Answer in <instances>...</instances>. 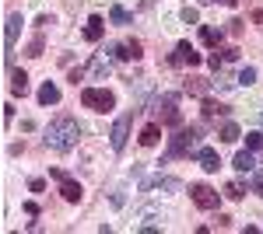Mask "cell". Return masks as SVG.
Masks as SVG:
<instances>
[{
	"label": "cell",
	"instance_id": "cell-24",
	"mask_svg": "<svg viewBox=\"0 0 263 234\" xmlns=\"http://www.w3.org/2000/svg\"><path fill=\"white\" fill-rule=\"evenodd\" d=\"M253 80H256V67H242V70H239V77H235V84H242V88H249Z\"/></svg>",
	"mask_w": 263,
	"mask_h": 234
},
{
	"label": "cell",
	"instance_id": "cell-6",
	"mask_svg": "<svg viewBox=\"0 0 263 234\" xmlns=\"http://www.w3.org/2000/svg\"><path fill=\"white\" fill-rule=\"evenodd\" d=\"M21 14H7V21H4V56L11 59V49H14V42H18V32H21Z\"/></svg>",
	"mask_w": 263,
	"mask_h": 234
},
{
	"label": "cell",
	"instance_id": "cell-18",
	"mask_svg": "<svg viewBox=\"0 0 263 234\" xmlns=\"http://www.w3.org/2000/svg\"><path fill=\"white\" fill-rule=\"evenodd\" d=\"M200 42L218 49V46H221V32H218V28H211V25H203V28H200Z\"/></svg>",
	"mask_w": 263,
	"mask_h": 234
},
{
	"label": "cell",
	"instance_id": "cell-33",
	"mask_svg": "<svg viewBox=\"0 0 263 234\" xmlns=\"http://www.w3.org/2000/svg\"><path fill=\"white\" fill-rule=\"evenodd\" d=\"M200 4H224V7H235L239 0H200Z\"/></svg>",
	"mask_w": 263,
	"mask_h": 234
},
{
	"label": "cell",
	"instance_id": "cell-20",
	"mask_svg": "<svg viewBox=\"0 0 263 234\" xmlns=\"http://www.w3.org/2000/svg\"><path fill=\"white\" fill-rule=\"evenodd\" d=\"M214 116H228V105H218V101H203V119H214Z\"/></svg>",
	"mask_w": 263,
	"mask_h": 234
},
{
	"label": "cell",
	"instance_id": "cell-22",
	"mask_svg": "<svg viewBox=\"0 0 263 234\" xmlns=\"http://www.w3.org/2000/svg\"><path fill=\"white\" fill-rule=\"evenodd\" d=\"M207 88H211V84H207L203 77H190L186 80V91H190V95H207Z\"/></svg>",
	"mask_w": 263,
	"mask_h": 234
},
{
	"label": "cell",
	"instance_id": "cell-7",
	"mask_svg": "<svg viewBox=\"0 0 263 234\" xmlns=\"http://www.w3.org/2000/svg\"><path fill=\"white\" fill-rule=\"evenodd\" d=\"M126 137H130V116H120L112 122V133H109L112 151H123V147H126Z\"/></svg>",
	"mask_w": 263,
	"mask_h": 234
},
{
	"label": "cell",
	"instance_id": "cell-14",
	"mask_svg": "<svg viewBox=\"0 0 263 234\" xmlns=\"http://www.w3.org/2000/svg\"><path fill=\"white\" fill-rule=\"evenodd\" d=\"M235 168L253 175V172H256V151H249V147H246V151H239V154H235Z\"/></svg>",
	"mask_w": 263,
	"mask_h": 234
},
{
	"label": "cell",
	"instance_id": "cell-9",
	"mask_svg": "<svg viewBox=\"0 0 263 234\" xmlns=\"http://www.w3.org/2000/svg\"><path fill=\"white\" fill-rule=\"evenodd\" d=\"M193 154H197V161H200L203 172H218V168H221V157H218V151H214V147H197Z\"/></svg>",
	"mask_w": 263,
	"mask_h": 234
},
{
	"label": "cell",
	"instance_id": "cell-23",
	"mask_svg": "<svg viewBox=\"0 0 263 234\" xmlns=\"http://www.w3.org/2000/svg\"><path fill=\"white\" fill-rule=\"evenodd\" d=\"M91 74H95V77H109V59H102V56H95L91 59Z\"/></svg>",
	"mask_w": 263,
	"mask_h": 234
},
{
	"label": "cell",
	"instance_id": "cell-3",
	"mask_svg": "<svg viewBox=\"0 0 263 234\" xmlns=\"http://www.w3.org/2000/svg\"><path fill=\"white\" fill-rule=\"evenodd\" d=\"M179 95H162L155 98V116L162 119L165 126H182V116H179Z\"/></svg>",
	"mask_w": 263,
	"mask_h": 234
},
{
	"label": "cell",
	"instance_id": "cell-2",
	"mask_svg": "<svg viewBox=\"0 0 263 234\" xmlns=\"http://www.w3.org/2000/svg\"><path fill=\"white\" fill-rule=\"evenodd\" d=\"M81 105L91 112H112L116 109V95L105 91V88H84L81 91Z\"/></svg>",
	"mask_w": 263,
	"mask_h": 234
},
{
	"label": "cell",
	"instance_id": "cell-17",
	"mask_svg": "<svg viewBox=\"0 0 263 234\" xmlns=\"http://www.w3.org/2000/svg\"><path fill=\"white\" fill-rule=\"evenodd\" d=\"M11 91L14 95H28V74L25 70H14L11 74Z\"/></svg>",
	"mask_w": 263,
	"mask_h": 234
},
{
	"label": "cell",
	"instance_id": "cell-1",
	"mask_svg": "<svg viewBox=\"0 0 263 234\" xmlns=\"http://www.w3.org/2000/svg\"><path fill=\"white\" fill-rule=\"evenodd\" d=\"M46 147L49 151H74L78 147V140H81V122L74 116H60V119H53L49 126H46Z\"/></svg>",
	"mask_w": 263,
	"mask_h": 234
},
{
	"label": "cell",
	"instance_id": "cell-13",
	"mask_svg": "<svg viewBox=\"0 0 263 234\" xmlns=\"http://www.w3.org/2000/svg\"><path fill=\"white\" fill-rule=\"evenodd\" d=\"M137 140H141V147H155V143L162 140V126H158V122H147Z\"/></svg>",
	"mask_w": 263,
	"mask_h": 234
},
{
	"label": "cell",
	"instance_id": "cell-4",
	"mask_svg": "<svg viewBox=\"0 0 263 234\" xmlns=\"http://www.w3.org/2000/svg\"><path fill=\"white\" fill-rule=\"evenodd\" d=\"M197 143V130H179L168 137V157H186Z\"/></svg>",
	"mask_w": 263,
	"mask_h": 234
},
{
	"label": "cell",
	"instance_id": "cell-19",
	"mask_svg": "<svg viewBox=\"0 0 263 234\" xmlns=\"http://www.w3.org/2000/svg\"><path fill=\"white\" fill-rule=\"evenodd\" d=\"M218 137H221L224 143H235V140L242 137V130H239V126H235V122H224L221 130H218Z\"/></svg>",
	"mask_w": 263,
	"mask_h": 234
},
{
	"label": "cell",
	"instance_id": "cell-16",
	"mask_svg": "<svg viewBox=\"0 0 263 234\" xmlns=\"http://www.w3.org/2000/svg\"><path fill=\"white\" fill-rule=\"evenodd\" d=\"M57 101H60V88L53 80H46L39 88V105H57Z\"/></svg>",
	"mask_w": 263,
	"mask_h": 234
},
{
	"label": "cell",
	"instance_id": "cell-27",
	"mask_svg": "<svg viewBox=\"0 0 263 234\" xmlns=\"http://www.w3.org/2000/svg\"><path fill=\"white\" fill-rule=\"evenodd\" d=\"M224 196H228V199H242L246 189L239 185V182H228V185H224Z\"/></svg>",
	"mask_w": 263,
	"mask_h": 234
},
{
	"label": "cell",
	"instance_id": "cell-15",
	"mask_svg": "<svg viewBox=\"0 0 263 234\" xmlns=\"http://www.w3.org/2000/svg\"><path fill=\"white\" fill-rule=\"evenodd\" d=\"M102 35H105V21L95 14V18H88V25H84V39L88 42H99Z\"/></svg>",
	"mask_w": 263,
	"mask_h": 234
},
{
	"label": "cell",
	"instance_id": "cell-31",
	"mask_svg": "<svg viewBox=\"0 0 263 234\" xmlns=\"http://www.w3.org/2000/svg\"><path fill=\"white\" fill-rule=\"evenodd\" d=\"M221 56L224 59H239V49H235V46H228V49H221Z\"/></svg>",
	"mask_w": 263,
	"mask_h": 234
},
{
	"label": "cell",
	"instance_id": "cell-26",
	"mask_svg": "<svg viewBox=\"0 0 263 234\" xmlns=\"http://www.w3.org/2000/svg\"><path fill=\"white\" fill-rule=\"evenodd\" d=\"M179 18L186 21V25H197V21H200V11H197V7H190V4H186V7H182V11H179Z\"/></svg>",
	"mask_w": 263,
	"mask_h": 234
},
{
	"label": "cell",
	"instance_id": "cell-32",
	"mask_svg": "<svg viewBox=\"0 0 263 234\" xmlns=\"http://www.w3.org/2000/svg\"><path fill=\"white\" fill-rule=\"evenodd\" d=\"M207 63H211V67L218 70V67H221V63H224V56H218V53H211V56H207Z\"/></svg>",
	"mask_w": 263,
	"mask_h": 234
},
{
	"label": "cell",
	"instance_id": "cell-21",
	"mask_svg": "<svg viewBox=\"0 0 263 234\" xmlns=\"http://www.w3.org/2000/svg\"><path fill=\"white\" fill-rule=\"evenodd\" d=\"M109 21H112V25H130V11H126V7H120V4H116V7H112V11H109Z\"/></svg>",
	"mask_w": 263,
	"mask_h": 234
},
{
	"label": "cell",
	"instance_id": "cell-30",
	"mask_svg": "<svg viewBox=\"0 0 263 234\" xmlns=\"http://www.w3.org/2000/svg\"><path fill=\"white\" fill-rule=\"evenodd\" d=\"M28 189H32V193H42V189H46V182H42V178H32V182H28Z\"/></svg>",
	"mask_w": 263,
	"mask_h": 234
},
{
	"label": "cell",
	"instance_id": "cell-25",
	"mask_svg": "<svg viewBox=\"0 0 263 234\" xmlns=\"http://www.w3.org/2000/svg\"><path fill=\"white\" fill-rule=\"evenodd\" d=\"M246 147H249V151H260V147H263V130H253V133H246Z\"/></svg>",
	"mask_w": 263,
	"mask_h": 234
},
{
	"label": "cell",
	"instance_id": "cell-10",
	"mask_svg": "<svg viewBox=\"0 0 263 234\" xmlns=\"http://www.w3.org/2000/svg\"><path fill=\"white\" fill-rule=\"evenodd\" d=\"M147 189H155V193H179L182 189V182L179 178H172V175H158V178H151V182H147Z\"/></svg>",
	"mask_w": 263,
	"mask_h": 234
},
{
	"label": "cell",
	"instance_id": "cell-29",
	"mask_svg": "<svg viewBox=\"0 0 263 234\" xmlns=\"http://www.w3.org/2000/svg\"><path fill=\"white\" fill-rule=\"evenodd\" d=\"M28 56H42V39H32V42H28Z\"/></svg>",
	"mask_w": 263,
	"mask_h": 234
},
{
	"label": "cell",
	"instance_id": "cell-11",
	"mask_svg": "<svg viewBox=\"0 0 263 234\" xmlns=\"http://www.w3.org/2000/svg\"><path fill=\"white\" fill-rule=\"evenodd\" d=\"M109 53L116 59H137L141 56V42H120V46H112Z\"/></svg>",
	"mask_w": 263,
	"mask_h": 234
},
{
	"label": "cell",
	"instance_id": "cell-5",
	"mask_svg": "<svg viewBox=\"0 0 263 234\" xmlns=\"http://www.w3.org/2000/svg\"><path fill=\"white\" fill-rule=\"evenodd\" d=\"M190 199H193L200 210H218V199H221V193H214L211 185L197 182V185H190Z\"/></svg>",
	"mask_w": 263,
	"mask_h": 234
},
{
	"label": "cell",
	"instance_id": "cell-34",
	"mask_svg": "<svg viewBox=\"0 0 263 234\" xmlns=\"http://www.w3.org/2000/svg\"><path fill=\"white\" fill-rule=\"evenodd\" d=\"M260 126H263V112H260Z\"/></svg>",
	"mask_w": 263,
	"mask_h": 234
},
{
	"label": "cell",
	"instance_id": "cell-28",
	"mask_svg": "<svg viewBox=\"0 0 263 234\" xmlns=\"http://www.w3.org/2000/svg\"><path fill=\"white\" fill-rule=\"evenodd\" d=\"M249 185H253V193H256V196H263V168L253 172V182H249Z\"/></svg>",
	"mask_w": 263,
	"mask_h": 234
},
{
	"label": "cell",
	"instance_id": "cell-12",
	"mask_svg": "<svg viewBox=\"0 0 263 234\" xmlns=\"http://www.w3.org/2000/svg\"><path fill=\"white\" fill-rule=\"evenodd\" d=\"M60 196L67 199V203H81V196H84V189L74 182V178H63L60 182Z\"/></svg>",
	"mask_w": 263,
	"mask_h": 234
},
{
	"label": "cell",
	"instance_id": "cell-8",
	"mask_svg": "<svg viewBox=\"0 0 263 234\" xmlns=\"http://www.w3.org/2000/svg\"><path fill=\"white\" fill-rule=\"evenodd\" d=\"M172 63H186V67H200L203 63V56L190 46V42H179L176 46V56H172Z\"/></svg>",
	"mask_w": 263,
	"mask_h": 234
}]
</instances>
